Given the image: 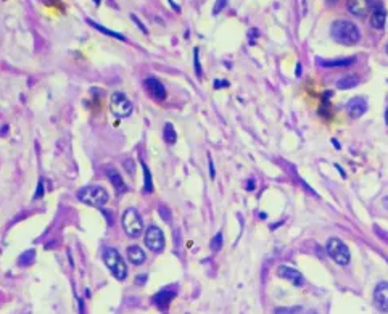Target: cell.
Here are the masks:
<instances>
[{
  "instance_id": "1",
  "label": "cell",
  "mask_w": 388,
  "mask_h": 314,
  "mask_svg": "<svg viewBox=\"0 0 388 314\" xmlns=\"http://www.w3.org/2000/svg\"><path fill=\"white\" fill-rule=\"evenodd\" d=\"M330 34L337 42L343 45H355L361 39L357 26L355 23L346 21V19H337V21L332 23Z\"/></svg>"
},
{
  "instance_id": "2",
  "label": "cell",
  "mask_w": 388,
  "mask_h": 314,
  "mask_svg": "<svg viewBox=\"0 0 388 314\" xmlns=\"http://www.w3.org/2000/svg\"><path fill=\"white\" fill-rule=\"evenodd\" d=\"M102 260L105 263V266L108 267L110 272L113 274L114 279L118 281H124L128 277V266L123 260V256L119 255V251L113 247H105Z\"/></svg>"
},
{
  "instance_id": "3",
  "label": "cell",
  "mask_w": 388,
  "mask_h": 314,
  "mask_svg": "<svg viewBox=\"0 0 388 314\" xmlns=\"http://www.w3.org/2000/svg\"><path fill=\"white\" fill-rule=\"evenodd\" d=\"M76 197L79 201H82V203L89 206H95V208H102L110 200L108 192L100 185H85L78 190Z\"/></svg>"
},
{
  "instance_id": "4",
  "label": "cell",
  "mask_w": 388,
  "mask_h": 314,
  "mask_svg": "<svg viewBox=\"0 0 388 314\" xmlns=\"http://www.w3.org/2000/svg\"><path fill=\"white\" fill-rule=\"evenodd\" d=\"M123 229L129 237H135L142 235L144 232V222L142 217H140L139 211L135 208H128L123 213Z\"/></svg>"
},
{
  "instance_id": "5",
  "label": "cell",
  "mask_w": 388,
  "mask_h": 314,
  "mask_svg": "<svg viewBox=\"0 0 388 314\" xmlns=\"http://www.w3.org/2000/svg\"><path fill=\"white\" fill-rule=\"evenodd\" d=\"M325 248H327V253H329V256L337 263V264L346 266L350 263V260H351L350 250H348V247H346L340 239H335V237H334V239H330L329 242H327Z\"/></svg>"
},
{
  "instance_id": "6",
  "label": "cell",
  "mask_w": 388,
  "mask_h": 314,
  "mask_svg": "<svg viewBox=\"0 0 388 314\" xmlns=\"http://www.w3.org/2000/svg\"><path fill=\"white\" fill-rule=\"evenodd\" d=\"M110 108H112V113L118 118H128L132 113V102L126 97V94L113 92L112 99H110Z\"/></svg>"
},
{
  "instance_id": "7",
  "label": "cell",
  "mask_w": 388,
  "mask_h": 314,
  "mask_svg": "<svg viewBox=\"0 0 388 314\" xmlns=\"http://www.w3.org/2000/svg\"><path fill=\"white\" fill-rule=\"evenodd\" d=\"M145 245H147L148 250H152L153 253L163 251V248H164L163 231L156 226H150L148 229L145 231Z\"/></svg>"
},
{
  "instance_id": "8",
  "label": "cell",
  "mask_w": 388,
  "mask_h": 314,
  "mask_svg": "<svg viewBox=\"0 0 388 314\" xmlns=\"http://www.w3.org/2000/svg\"><path fill=\"white\" fill-rule=\"evenodd\" d=\"M144 85H145V89H147V92L152 95L155 100H158V102H163V100H166V97H168V92H166L163 83L156 78L150 76V78L144 81Z\"/></svg>"
},
{
  "instance_id": "9",
  "label": "cell",
  "mask_w": 388,
  "mask_h": 314,
  "mask_svg": "<svg viewBox=\"0 0 388 314\" xmlns=\"http://www.w3.org/2000/svg\"><path fill=\"white\" fill-rule=\"evenodd\" d=\"M374 305L380 313H388V282H380L375 287Z\"/></svg>"
},
{
  "instance_id": "10",
  "label": "cell",
  "mask_w": 388,
  "mask_h": 314,
  "mask_svg": "<svg viewBox=\"0 0 388 314\" xmlns=\"http://www.w3.org/2000/svg\"><path fill=\"white\" fill-rule=\"evenodd\" d=\"M277 274H279L282 279L290 281L295 287H301L305 283V279H303V276H301V272L293 269V267H290V266H279Z\"/></svg>"
},
{
  "instance_id": "11",
  "label": "cell",
  "mask_w": 388,
  "mask_h": 314,
  "mask_svg": "<svg viewBox=\"0 0 388 314\" xmlns=\"http://www.w3.org/2000/svg\"><path fill=\"white\" fill-rule=\"evenodd\" d=\"M176 297V292L173 288H163V290H160L156 295L153 297V303L156 305V308L161 311H166L171 305V301H173V298Z\"/></svg>"
},
{
  "instance_id": "12",
  "label": "cell",
  "mask_w": 388,
  "mask_h": 314,
  "mask_svg": "<svg viewBox=\"0 0 388 314\" xmlns=\"http://www.w3.org/2000/svg\"><path fill=\"white\" fill-rule=\"evenodd\" d=\"M346 7L355 17H366L371 10L369 0H346Z\"/></svg>"
},
{
  "instance_id": "13",
  "label": "cell",
  "mask_w": 388,
  "mask_h": 314,
  "mask_svg": "<svg viewBox=\"0 0 388 314\" xmlns=\"http://www.w3.org/2000/svg\"><path fill=\"white\" fill-rule=\"evenodd\" d=\"M346 110H348L351 118H359V116H362L366 113L367 103H366V100L362 97H355V99L350 100L348 105H346Z\"/></svg>"
},
{
  "instance_id": "14",
  "label": "cell",
  "mask_w": 388,
  "mask_h": 314,
  "mask_svg": "<svg viewBox=\"0 0 388 314\" xmlns=\"http://www.w3.org/2000/svg\"><path fill=\"white\" fill-rule=\"evenodd\" d=\"M105 174H107L108 181L112 182L114 189L118 190V194H123V192L128 190V185H126V182L123 181V177H121L119 171L116 168H113V166H110V168L105 169Z\"/></svg>"
},
{
  "instance_id": "15",
  "label": "cell",
  "mask_w": 388,
  "mask_h": 314,
  "mask_svg": "<svg viewBox=\"0 0 388 314\" xmlns=\"http://www.w3.org/2000/svg\"><path fill=\"white\" fill-rule=\"evenodd\" d=\"M126 255H128L129 261L135 266L144 264L145 260H147V255H145V251L139 245H130L128 250H126Z\"/></svg>"
},
{
  "instance_id": "16",
  "label": "cell",
  "mask_w": 388,
  "mask_h": 314,
  "mask_svg": "<svg viewBox=\"0 0 388 314\" xmlns=\"http://www.w3.org/2000/svg\"><path fill=\"white\" fill-rule=\"evenodd\" d=\"M321 63V66L325 68H335V66H350L356 62L355 57L351 58H341V60H317Z\"/></svg>"
},
{
  "instance_id": "17",
  "label": "cell",
  "mask_w": 388,
  "mask_h": 314,
  "mask_svg": "<svg viewBox=\"0 0 388 314\" xmlns=\"http://www.w3.org/2000/svg\"><path fill=\"white\" fill-rule=\"evenodd\" d=\"M385 21H387V12L384 8H375L374 13H372V18H371V24L374 26L375 29H382L385 26Z\"/></svg>"
},
{
  "instance_id": "18",
  "label": "cell",
  "mask_w": 388,
  "mask_h": 314,
  "mask_svg": "<svg viewBox=\"0 0 388 314\" xmlns=\"http://www.w3.org/2000/svg\"><path fill=\"white\" fill-rule=\"evenodd\" d=\"M357 84H359V78H357L356 74L345 76V78H341V79L337 81V89H340V90L351 89V87H356Z\"/></svg>"
},
{
  "instance_id": "19",
  "label": "cell",
  "mask_w": 388,
  "mask_h": 314,
  "mask_svg": "<svg viewBox=\"0 0 388 314\" xmlns=\"http://www.w3.org/2000/svg\"><path fill=\"white\" fill-rule=\"evenodd\" d=\"M87 23L90 24V26L92 28H95L97 29V31H100L102 34H107V35H112V37H114V39H118V40H126V37L123 34H119V33H114V31H112V29H107L105 26H102V24H98V23H95V21H92V19H87Z\"/></svg>"
},
{
  "instance_id": "20",
  "label": "cell",
  "mask_w": 388,
  "mask_h": 314,
  "mask_svg": "<svg viewBox=\"0 0 388 314\" xmlns=\"http://www.w3.org/2000/svg\"><path fill=\"white\" fill-rule=\"evenodd\" d=\"M163 137H164V140L168 142L169 145H174L176 142H178V134H176L174 126L171 124V123H166V124H164V129H163Z\"/></svg>"
},
{
  "instance_id": "21",
  "label": "cell",
  "mask_w": 388,
  "mask_h": 314,
  "mask_svg": "<svg viewBox=\"0 0 388 314\" xmlns=\"http://www.w3.org/2000/svg\"><path fill=\"white\" fill-rule=\"evenodd\" d=\"M142 169H144V176H145V184H144V194H152L153 192V179H152V173H150L148 166L142 161Z\"/></svg>"
},
{
  "instance_id": "22",
  "label": "cell",
  "mask_w": 388,
  "mask_h": 314,
  "mask_svg": "<svg viewBox=\"0 0 388 314\" xmlns=\"http://www.w3.org/2000/svg\"><path fill=\"white\" fill-rule=\"evenodd\" d=\"M221 247H223V234H221V232H218V234H216L213 239H211V250H213V251H219Z\"/></svg>"
},
{
  "instance_id": "23",
  "label": "cell",
  "mask_w": 388,
  "mask_h": 314,
  "mask_svg": "<svg viewBox=\"0 0 388 314\" xmlns=\"http://www.w3.org/2000/svg\"><path fill=\"white\" fill-rule=\"evenodd\" d=\"M301 308L300 306H291V308H277L275 314H300Z\"/></svg>"
},
{
  "instance_id": "24",
  "label": "cell",
  "mask_w": 388,
  "mask_h": 314,
  "mask_svg": "<svg viewBox=\"0 0 388 314\" xmlns=\"http://www.w3.org/2000/svg\"><path fill=\"white\" fill-rule=\"evenodd\" d=\"M34 255H36V253H34V250H29L28 253H24V255H23L21 258H19V264H21V266H26V263L29 264V263L32 261Z\"/></svg>"
},
{
  "instance_id": "25",
  "label": "cell",
  "mask_w": 388,
  "mask_h": 314,
  "mask_svg": "<svg viewBox=\"0 0 388 314\" xmlns=\"http://www.w3.org/2000/svg\"><path fill=\"white\" fill-rule=\"evenodd\" d=\"M194 65H195L196 76H201V66H200V60H198V49L194 50Z\"/></svg>"
},
{
  "instance_id": "26",
  "label": "cell",
  "mask_w": 388,
  "mask_h": 314,
  "mask_svg": "<svg viewBox=\"0 0 388 314\" xmlns=\"http://www.w3.org/2000/svg\"><path fill=\"white\" fill-rule=\"evenodd\" d=\"M42 197H44V179H39L37 190H36V194H34V200H39V198H42Z\"/></svg>"
},
{
  "instance_id": "27",
  "label": "cell",
  "mask_w": 388,
  "mask_h": 314,
  "mask_svg": "<svg viewBox=\"0 0 388 314\" xmlns=\"http://www.w3.org/2000/svg\"><path fill=\"white\" fill-rule=\"evenodd\" d=\"M130 19H132V21H134L135 24H137V26H139V29H140V31H142V33H145V34H147V33H148V31H147V28H145V26H144V24H142V23H140V19H139L137 17H135V15H130Z\"/></svg>"
},
{
  "instance_id": "28",
  "label": "cell",
  "mask_w": 388,
  "mask_h": 314,
  "mask_svg": "<svg viewBox=\"0 0 388 314\" xmlns=\"http://www.w3.org/2000/svg\"><path fill=\"white\" fill-rule=\"evenodd\" d=\"M226 3H227V0H218V2H216L214 10H213V13H214V15H218V13H219V10H223V8L226 7Z\"/></svg>"
},
{
  "instance_id": "29",
  "label": "cell",
  "mask_w": 388,
  "mask_h": 314,
  "mask_svg": "<svg viewBox=\"0 0 388 314\" xmlns=\"http://www.w3.org/2000/svg\"><path fill=\"white\" fill-rule=\"evenodd\" d=\"M124 166H126V171H128L129 174H134V161L132 160H124Z\"/></svg>"
},
{
  "instance_id": "30",
  "label": "cell",
  "mask_w": 388,
  "mask_h": 314,
  "mask_svg": "<svg viewBox=\"0 0 388 314\" xmlns=\"http://www.w3.org/2000/svg\"><path fill=\"white\" fill-rule=\"evenodd\" d=\"M145 282H147V276L145 274L144 276L140 274V276H137V279H135V283H137V285H144Z\"/></svg>"
},
{
  "instance_id": "31",
  "label": "cell",
  "mask_w": 388,
  "mask_h": 314,
  "mask_svg": "<svg viewBox=\"0 0 388 314\" xmlns=\"http://www.w3.org/2000/svg\"><path fill=\"white\" fill-rule=\"evenodd\" d=\"M227 83L226 81H214V89H219V87H227Z\"/></svg>"
},
{
  "instance_id": "32",
  "label": "cell",
  "mask_w": 388,
  "mask_h": 314,
  "mask_svg": "<svg viewBox=\"0 0 388 314\" xmlns=\"http://www.w3.org/2000/svg\"><path fill=\"white\" fill-rule=\"evenodd\" d=\"M168 2H169V5H171V7H173V10H174V12H178V13L180 12L179 5H178V3H176V2H174V0H168Z\"/></svg>"
},
{
  "instance_id": "33",
  "label": "cell",
  "mask_w": 388,
  "mask_h": 314,
  "mask_svg": "<svg viewBox=\"0 0 388 314\" xmlns=\"http://www.w3.org/2000/svg\"><path fill=\"white\" fill-rule=\"evenodd\" d=\"M210 171H211V177H214V165H213V160L210 158Z\"/></svg>"
},
{
  "instance_id": "34",
  "label": "cell",
  "mask_w": 388,
  "mask_h": 314,
  "mask_svg": "<svg viewBox=\"0 0 388 314\" xmlns=\"http://www.w3.org/2000/svg\"><path fill=\"white\" fill-rule=\"evenodd\" d=\"M385 123L388 124V108H387V111H385Z\"/></svg>"
},
{
  "instance_id": "35",
  "label": "cell",
  "mask_w": 388,
  "mask_h": 314,
  "mask_svg": "<svg viewBox=\"0 0 388 314\" xmlns=\"http://www.w3.org/2000/svg\"><path fill=\"white\" fill-rule=\"evenodd\" d=\"M94 3L95 5H100V3H102V0H94Z\"/></svg>"
},
{
  "instance_id": "36",
  "label": "cell",
  "mask_w": 388,
  "mask_h": 314,
  "mask_svg": "<svg viewBox=\"0 0 388 314\" xmlns=\"http://www.w3.org/2000/svg\"><path fill=\"white\" fill-rule=\"evenodd\" d=\"M387 53H388V45H387Z\"/></svg>"
}]
</instances>
